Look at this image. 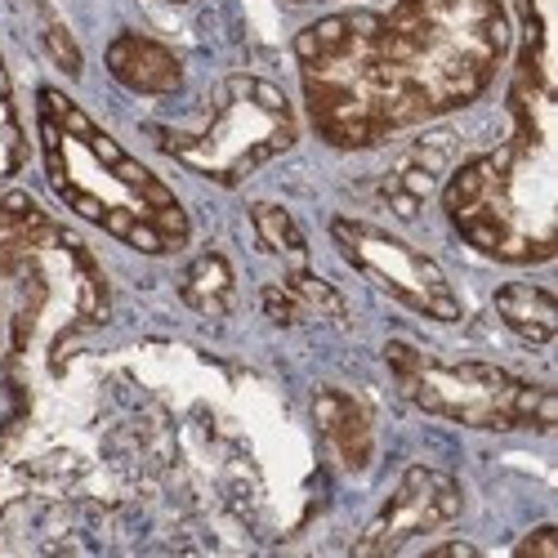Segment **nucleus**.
Returning <instances> with one entry per match:
<instances>
[{
  "mask_svg": "<svg viewBox=\"0 0 558 558\" xmlns=\"http://www.w3.org/2000/svg\"><path fill=\"white\" fill-rule=\"evenodd\" d=\"M505 0H389L344 10L295 36L313 130L362 153L470 108L509 59Z\"/></svg>",
  "mask_w": 558,
  "mask_h": 558,
  "instance_id": "nucleus-1",
  "label": "nucleus"
},
{
  "mask_svg": "<svg viewBox=\"0 0 558 558\" xmlns=\"http://www.w3.org/2000/svg\"><path fill=\"white\" fill-rule=\"evenodd\" d=\"M514 130L500 148L464 161L442 189L451 228L500 264H549L558 251V174H554V95L549 68L519 59L509 89Z\"/></svg>",
  "mask_w": 558,
  "mask_h": 558,
  "instance_id": "nucleus-2",
  "label": "nucleus"
},
{
  "mask_svg": "<svg viewBox=\"0 0 558 558\" xmlns=\"http://www.w3.org/2000/svg\"><path fill=\"white\" fill-rule=\"evenodd\" d=\"M36 130L50 189L85 223L104 228L108 238L144 255H174L189 246L193 219L166 189V179H157L144 161L130 157L63 89H36Z\"/></svg>",
  "mask_w": 558,
  "mask_h": 558,
  "instance_id": "nucleus-3",
  "label": "nucleus"
},
{
  "mask_svg": "<svg viewBox=\"0 0 558 558\" xmlns=\"http://www.w3.org/2000/svg\"><path fill=\"white\" fill-rule=\"evenodd\" d=\"M108 313L104 272L68 228L32 197L0 193V331L10 353L45 344L59 353Z\"/></svg>",
  "mask_w": 558,
  "mask_h": 558,
  "instance_id": "nucleus-4",
  "label": "nucleus"
},
{
  "mask_svg": "<svg viewBox=\"0 0 558 558\" xmlns=\"http://www.w3.org/2000/svg\"><path fill=\"white\" fill-rule=\"evenodd\" d=\"M300 138V117L291 99L272 81L259 76H223L210 99L202 125H161L157 144L210 183H242L264 161L282 157Z\"/></svg>",
  "mask_w": 558,
  "mask_h": 558,
  "instance_id": "nucleus-5",
  "label": "nucleus"
},
{
  "mask_svg": "<svg viewBox=\"0 0 558 558\" xmlns=\"http://www.w3.org/2000/svg\"><path fill=\"white\" fill-rule=\"evenodd\" d=\"M398 389L429 415L470 425V429H536L549 434L558 421V398L545 385H532L523 376L492 362H438L425 357L411 344H389L385 349Z\"/></svg>",
  "mask_w": 558,
  "mask_h": 558,
  "instance_id": "nucleus-6",
  "label": "nucleus"
},
{
  "mask_svg": "<svg viewBox=\"0 0 558 558\" xmlns=\"http://www.w3.org/2000/svg\"><path fill=\"white\" fill-rule=\"evenodd\" d=\"M331 238L366 282L389 291L411 313L434 317V322H456L460 317V300H456L451 282L425 251H415L411 242L393 238V232H385L376 223H362V219H336Z\"/></svg>",
  "mask_w": 558,
  "mask_h": 558,
  "instance_id": "nucleus-7",
  "label": "nucleus"
},
{
  "mask_svg": "<svg viewBox=\"0 0 558 558\" xmlns=\"http://www.w3.org/2000/svg\"><path fill=\"white\" fill-rule=\"evenodd\" d=\"M460 483L434 470H407L389 505L366 527V536L353 545V554H402L411 541L429 532H442L460 519Z\"/></svg>",
  "mask_w": 558,
  "mask_h": 558,
  "instance_id": "nucleus-8",
  "label": "nucleus"
},
{
  "mask_svg": "<svg viewBox=\"0 0 558 558\" xmlns=\"http://www.w3.org/2000/svg\"><path fill=\"white\" fill-rule=\"evenodd\" d=\"M108 72L134 89V95H174L183 85V68L174 59V50H166L161 40L153 36H138V32H125L108 45Z\"/></svg>",
  "mask_w": 558,
  "mask_h": 558,
  "instance_id": "nucleus-9",
  "label": "nucleus"
},
{
  "mask_svg": "<svg viewBox=\"0 0 558 558\" xmlns=\"http://www.w3.org/2000/svg\"><path fill=\"white\" fill-rule=\"evenodd\" d=\"M313 421L322 429V438L331 442V451L340 456L344 470H366L371 451H376V429H371V411L344 393V389H317L313 393Z\"/></svg>",
  "mask_w": 558,
  "mask_h": 558,
  "instance_id": "nucleus-10",
  "label": "nucleus"
},
{
  "mask_svg": "<svg viewBox=\"0 0 558 558\" xmlns=\"http://www.w3.org/2000/svg\"><path fill=\"white\" fill-rule=\"evenodd\" d=\"M496 313L505 317V327L523 336L532 349H545L558 331V308H554V295L541 291V287H527V282H514V287H500L496 291Z\"/></svg>",
  "mask_w": 558,
  "mask_h": 558,
  "instance_id": "nucleus-11",
  "label": "nucleus"
},
{
  "mask_svg": "<svg viewBox=\"0 0 558 558\" xmlns=\"http://www.w3.org/2000/svg\"><path fill=\"white\" fill-rule=\"evenodd\" d=\"M183 304L202 317H223L232 308V295H238V277H232V264L215 251H206L202 259L189 264L183 272Z\"/></svg>",
  "mask_w": 558,
  "mask_h": 558,
  "instance_id": "nucleus-12",
  "label": "nucleus"
},
{
  "mask_svg": "<svg viewBox=\"0 0 558 558\" xmlns=\"http://www.w3.org/2000/svg\"><path fill=\"white\" fill-rule=\"evenodd\" d=\"M438 153V144H425L421 153H411L389 179H385V202L402 215V219H411V215H421V206H425V197L434 193V183H438V170H442V161L434 157Z\"/></svg>",
  "mask_w": 558,
  "mask_h": 558,
  "instance_id": "nucleus-13",
  "label": "nucleus"
},
{
  "mask_svg": "<svg viewBox=\"0 0 558 558\" xmlns=\"http://www.w3.org/2000/svg\"><path fill=\"white\" fill-rule=\"evenodd\" d=\"M251 219H255L259 242H264L272 255H282V259H291V264H304V255H308L304 232L295 228V219H291L282 206L259 202V206H251Z\"/></svg>",
  "mask_w": 558,
  "mask_h": 558,
  "instance_id": "nucleus-14",
  "label": "nucleus"
},
{
  "mask_svg": "<svg viewBox=\"0 0 558 558\" xmlns=\"http://www.w3.org/2000/svg\"><path fill=\"white\" fill-rule=\"evenodd\" d=\"M27 161V134H23V121H19V104H14V85H10V72L0 63V183L14 179Z\"/></svg>",
  "mask_w": 558,
  "mask_h": 558,
  "instance_id": "nucleus-15",
  "label": "nucleus"
},
{
  "mask_svg": "<svg viewBox=\"0 0 558 558\" xmlns=\"http://www.w3.org/2000/svg\"><path fill=\"white\" fill-rule=\"evenodd\" d=\"M287 291L295 295L300 313H317V317H344V300H340V291H336V287H327V282H322V277L304 272V268H295V272L287 277Z\"/></svg>",
  "mask_w": 558,
  "mask_h": 558,
  "instance_id": "nucleus-16",
  "label": "nucleus"
},
{
  "mask_svg": "<svg viewBox=\"0 0 558 558\" xmlns=\"http://www.w3.org/2000/svg\"><path fill=\"white\" fill-rule=\"evenodd\" d=\"M523 14V59L549 68V0H519Z\"/></svg>",
  "mask_w": 558,
  "mask_h": 558,
  "instance_id": "nucleus-17",
  "label": "nucleus"
},
{
  "mask_svg": "<svg viewBox=\"0 0 558 558\" xmlns=\"http://www.w3.org/2000/svg\"><path fill=\"white\" fill-rule=\"evenodd\" d=\"M45 45H50L54 63H59L68 76H76V72H81V54H76V45H72V36L63 32V23H59V19H45Z\"/></svg>",
  "mask_w": 558,
  "mask_h": 558,
  "instance_id": "nucleus-18",
  "label": "nucleus"
},
{
  "mask_svg": "<svg viewBox=\"0 0 558 558\" xmlns=\"http://www.w3.org/2000/svg\"><path fill=\"white\" fill-rule=\"evenodd\" d=\"M514 554H545V558H558V532H554V527H536L527 541H519Z\"/></svg>",
  "mask_w": 558,
  "mask_h": 558,
  "instance_id": "nucleus-19",
  "label": "nucleus"
},
{
  "mask_svg": "<svg viewBox=\"0 0 558 558\" xmlns=\"http://www.w3.org/2000/svg\"><path fill=\"white\" fill-rule=\"evenodd\" d=\"M429 554L442 558V554H478V549H474V545H460V541H447V545H434Z\"/></svg>",
  "mask_w": 558,
  "mask_h": 558,
  "instance_id": "nucleus-20",
  "label": "nucleus"
},
{
  "mask_svg": "<svg viewBox=\"0 0 558 558\" xmlns=\"http://www.w3.org/2000/svg\"><path fill=\"white\" fill-rule=\"evenodd\" d=\"M295 5H322V0H295Z\"/></svg>",
  "mask_w": 558,
  "mask_h": 558,
  "instance_id": "nucleus-21",
  "label": "nucleus"
}]
</instances>
